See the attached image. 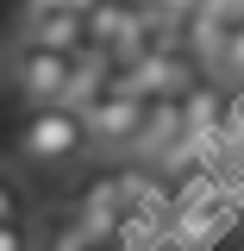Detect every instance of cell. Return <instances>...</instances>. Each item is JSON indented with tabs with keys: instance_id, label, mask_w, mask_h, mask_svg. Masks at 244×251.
Returning a JSON list of instances; mask_svg holds the SVG:
<instances>
[{
	"instance_id": "1",
	"label": "cell",
	"mask_w": 244,
	"mask_h": 251,
	"mask_svg": "<svg viewBox=\"0 0 244 251\" xmlns=\"http://www.w3.org/2000/svg\"><path fill=\"white\" fill-rule=\"evenodd\" d=\"M88 151H94V138H88L82 113H69V107H25V120H19V157L31 170H75Z\"/></svg>"
},
{
	"instance_id": "2",
	"label": "cell",
	"mask_w": 244,
	"mask_h": 251,
	"mask_svg": "<svg viewBox=\"0 0 244 251\" xmlns=\"http://www.w3.org/2000/svg\"><path fill=\"white\" fill-rule=\"evenodd\" d=\"M0 63H6V82H13V94L25 107H63L69 75H75V57H63L50 44H31V38H13Z\"/></svg>"
},
{
	"instance_id": "3",
	"label": "cell",
	"mask_w": 244,
	"mask_h": 251,
	"mask_svg": "<svg viewBox=\"0 0 244 251\" xmlns=\"http://www.w3.org/2000/svg\"><path fill=\"white\" fill-rule=\"evenodd\" d=\"M200 75H207V69L194 63L188 44H156V50H144L138 63H125V69H119V82L138 94V100H182Z\"/></svg>"
},
{
	"instance_id": "4",
	"label": "cell",
	"mask_w": 244,
	"mask_h": 251,
	"mask_svg": "<svg viewBox=\"0 0 244 251\" xmlns=\"http://www.w3.org/2000/svg\"><path fill=\"white\" fill-rule=\"evenodd\" d=\"M144 107H151V100H138L125 82H113L107 100H94L88 113H82L94 151H132V138H138V126H144Z\"/></svg>"
},
{
	"instance_id": "5",
	"label": "cell",
	"mask_w": 244,
	"mask_h": 251,
	"mask_svg": "<svg viewBox=\"0 0 244 251\" xmlns=\"http://www.w3.org/2000/svg\"><path fill=\"white\" fill-rule=\"evenodd\" d=\"M182 132L194 138V145H207V138L225 132V82L200 75V82L182 94Z\"/></svg>"
},
{
	"instance_id": "6",
	"label": "cell",
	"mask_w": 244,
	"mask_h": 251,
	"mask_svg": "<svg viewBox=\"0 0 244 251\" xmlns=\"http://www.w3.org/2000/svg\"><path fill=\"white\" fill-rule=\"evenodd\" d=\"M113 226H125V188H119V176H107V182H94L88 195H82V232H88V239H107Z\"/></svg>"
},
{
	"instance_id": "7",
	"label": "cell",
	"mask_w": 244,
	"mask_h": 251,
	"mask_svg": "<svg viewBox=\"0 0 244 251\" xmlns=\"http://www.w3.org/2000/svg\"><path fill=\"white\" fill-rule=\"evenodd\" d=\"M13 38L50 44V50H63V57H82V50H88V25H82V13H69V6H57L50 19H38L31 31H13Z\"/></svg>"
},
{
	"instance_id": "8",
	"label": "cell",
	"mask_w": 244,
	"mask_h": 251,
	"mask_svg": "<svg viewBox=\"0 0 244 251\" xmlns=\"http://www.w3.org/2000/svg\"><path fill=\"white\" fill-rule=\"evenodd\" d=\"M207 75L225 82V88H244V19L225 31V44H219V57L207 63Z\"/></svg>"
},
{
	"instance_id": "9",
	"label": "cell",
	"mask_w": 244,
	"mask_h": 251,
	"mask_svg": "<svg viewBox=\"0 0 244 251\" xmlns=\"http://www.w3.org/2000/svg\"><path fill=\"white\" fill-rule=\"evenodd\" d=\"M6 220H25V182H19V170L0 163V226Z\"/></svg>"
},
{
	"instance_id": "10",
	"label": "cell",
	"mask_w": 244,
	"mask_h": 251,
	"mask_svg": "<svg viewBox=\"0 0 244 251\" xmlns=\"http://www.w3.org/2000/svg\"><path fill=\"white\" fill-rule=\"evenodd\" d=\"M57 6H63V0H19V25H13V31H31L38 19H50Z\"/></svg>"
},
{
	"instance_id": "11",
	"label": "cell",
	"mask_w": 244,
	"mask_h": 251,
	"mask_svg": "<svg viewBox=\"0 0 244 251\" xmlns=\"http://www.w3.org/2000/svg\"><path fill=\"white\" fill-rule=\"evenodd\" d=\"M0 251H31V226L25 220H6L0 226Z\"/></svg>"
},
{
	"instance_id": "12",
	"label": "cell",
	"mask_w": 244,
	"mask_h": 251,
	"mask_svg": "<svg viewBox=\"0 0 244 251\" xmlns=\"http://www.w3.org/2000/svg\"><path fill=\"white\" fill-rule=\"evenodd\" d=\"M63 6H69V13H82V19H88L94 6H100V0H63Z\"/></svg>"
},
{
	"instance_id": "13",
	"label": "cell",
	"mask_w": 244,
	"mask_h": 251,
	"mask_svg": "<svg viewBox=\"0 0 244 251\" xmlns=\"http://www.w3.org/2000/svg\"><path fill=\"white\" fill-rule=\"evenodd\" d=\"M132 6H156V0H132Z\"/></svg>"
},
{
	"instance_id": "14",
	"label": "cell",
	"mask_w": 244,
	"mask_h": 251,
	"mask_svg": "<svg viewBox=\"0 0 244 251\" xmlns=\"http://www.w3.org/2000/svg\"><path fill=\"white\" fill-rule=\"evenodd\" d=\"M0 82H6V63H0Z\"/></svg>"
}]
</instances>
